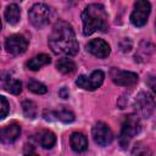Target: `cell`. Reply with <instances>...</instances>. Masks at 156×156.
Listing matches in <instances>:
<instances>
[{
	"label": "cell",
	"instance_id": "obj_13",
	"mask_svg": "<svg viewBox=\"0 0 156 156\" xmlns=\"http://www.w3.org/2000/svg\"><path fill=\"white\" fill-rule=\"evenodd\" d=\"M69 144L73 151L76 152H83L88 149V140L87 136L82 133H73L69 138Z\"/></svg>",
	"mask_w": 156,
	"mask_h": 156
},
{
	"label": "cell",
	"instance_id": "obj_25",
	"mask_svg": "<svg viewBox=\"0 0 156 156\" xmlns=\"http://www.w3.org/2000/svg\"><path fill=\"white\" fill-rule=\"evenodd\" d=\"M24 156H39V155H37V154H35V152H33V151H29V152L24 154Z\"/></svg>",
	"mask_w": 156,
	"mask_h": 156
},
{
	"label": "cell",
	"instance_id": "obj_23",
	"mask_svg": "<svg viewBox=\"0 0 156 156\" xmlns=\"http://www.w3.org/2000/svg\"><path fill=\"white\" fill-rule=\"evenodd\" d=\"M133 156H151V152L147 147H138L134 150Z\"/></svg>",
	"mask_w": 156,
	"mask_h": 156
},
{
	"label": "cell",
	"instance_id": "obj_1",
	"mask_svg": "<svg viewBox=\"0 0 156 156\" xmlns=\"http://www.w3.org/2000/svg\"><path fill=\"white\" fill-rule=\"evenodd\" d=\"M49 46L56 55L74 56L79 50V45L72 26L65 21H58L49 37Z\"/></svg>",
	"mask_w": 156,
	"mask_h": 156
},
{
	"label": "cell",
	"instance_id": "obj_8",
	"mask_svg": "<svg viewBox=\"0 0 156 156\" xmlns=\"http://www.w3.org/2000/svg\"><path fill=\"white\" fill-rule=\"evenodd\" d=\"M110 76L115 84L121 87H130L138 82V74L130 71H122L117 68H112Z\"/></svg>",
	"mask_w": 156,
	"mask_h": 156
},
{
	"label": "cell",
	"instance_id": "obj_16",
	"mask_svg": "<svg viewBox=\"0 0 156 156\" xmlns=\"http://www.w3.org/2000/svg\"><path fill=\"white\" fill-rule=\"evenodd\" d=\"M38 141H39V144H40L44 149H51V147L55 145V143H56V136H55V134H54L52 132H50V130H44V132L40 133Z\"/></svg>",
	"mask_w": 156,
	"mask_h": 156
},
{
	"label": "cell",
	"instance_id": "obj_10",
	"mask_svg": "<svg viewBox=\"0 0 156 156\" xmlns=\"http://www.w3.org/2000/svg\"><path fill=\"white\" fill-rule=\"evenodd\" d=\"M155 107V100L154 96L149 93H140L135 99V108L144 116L149 117Z\"/></svg>",
	"mask_w": 156,
	"mask_h": 156
},
{
	"label": "cell",
	"instance_id": "obj_3",
	"mask_svg": "<svg viewBox=\"0 0 156 156\" xmlns=\"http://www.w3.org/2000/svg\"><path fill=\"white\" fill-rule=\"evenodd\" d=\"M140 132V122L138 116L135 115H128L126 116L123 123H122V129L119 134V144L122 147H127L130 143V140Z\"/></svg>",
	"mask_w": 156,
	"mask_h": 156
},
{
	"label": "cell",
	"instance_id": "obj_5",
	"mask_svg": "<svg viewBox=\"0 0 156 156\" xmlns=\"http://www.w3.org/2000/svg\"><path fill=\"white\" fill-rule=\"evenodd\" d=\"M151 11V5L149 1L139 0L134 4V10L130 15V22L135 27H143L146 24L149 15Z\"/></svg>",
	"mask_w": 156,
	"mask_h": 156
},
{
	"label": "cell",
	"instance_id": "obj_6",
	"mask_svg": "<svg viewBox=\"0 0 156 156\" xmlns=\"http://www.w3.org/2000/svg\"><path fill=\"white\" fill-rule=\"evenodd\" d=\"M91 135H93L94 141L100 146H107L113 140V133L111 128L104 122H98L93 127Z\"/></svg>",
	"mask_w": 156,
	"mask_h": 156
},
{
	"label": "cell",
	"instance_id": "obj_26",
	"mask_svg": "<svg viewBox=\"0 0 156 156\" xmlns=\"http://www.w3.org/2000/svg\"><path fill=\"white\" fill-rule=\"evenodd\" d=\"M0 29H1V21H0Z\"/></svg>",
	"mask_w": 156,
	"mask_h": 156
},
{
	"label": "cell",
	"instance_id": "obj_12",
	"mask_svg": "<svg viewBox=\"0 0 156 156\" xmlns=\"http://www.w3.org/2000/svg\"><path fill=\"white\" fill-rule=\"evenodd\" d=\"M21 134V127L17 123H11L0 129V141L4 144H11Z\"/></svg>",
	"mask_w": 156,
	"mask_h": 156
},
{
	"label": "cell",
	"instance_id": "obj_2",
	"mask_svg": "<svg viewBox=\"0 0 156 156\" xmlns=\"http://www.w3.org/2000/svg\"><path fill=\"white\" fill-rule=\"evenodd\" d=\"M83 33L84 35H90L96 30L106 32L108 28L107 13L101 4L88 5L82 13Z\"/></svg>",
	"mask_w": 156,
	"mask_h": 156
},
{
	"label": "cell",
	"instance_id": "obj_18",
	"mask_svg": "<svg viewBox=\"0 0 156 156\" xmlns=\"http://www.w3.org/2000/svg\"><path fill=\"white\" fill-rule=\"evenodd\" d=\"M4 89L11 94H20L22 91V83L18 79H13V78H9L7 82L4 85Z\"/></svg>",
	"mask_w": 156,
	"mask_h": 156
},
{
	"label": "cell",
	"instance_id": "obj_7",
	"mask_svg": "<svg viewBox=\"0 0 156 156\" xmlns=\"http://www.w3.org/2000/svg\"><path fill=\"white\" fill-rule=\"evenodd\" d=\"M104 78H105L104 72L100 71V69H96V71H94L89 77H87V76H84V74L79 76L78 79L76 80V84H77L79 88H82V89L93 91V90L98 89V88L104 83Z\"/></svg>",
	"mask_w": 156,
	"mask_h": 156
},
{
	"label": "cell",
	"instance_id": "obj_4",
	"mask_svg": "<svg viewBox=\"0 0 156 156\" xmlns=\"http://www.w3.org/2000/svg\"><path fill=\"white\" fill-rule=\"evenodd\" d=\"M30 23L37 28H43L51 21L52 10L45 4H34L28 12Z\"/></svg>",
	"mask_w": 156,
	"mask_h": 156
},
{
	"label": "cell",
	"instance_id": "obj_19",
	"mask_svg": "<svg viewBox=\"0 0 156 156\" xmlns=\"http://www.w3.org/2000/svg\"><path fill=\"white\" fill-rule=\"evenodd\" d=\"M22 108H23V113H24V116H26L27 118L33 119V118L37 116L38 108H37L35 102H33V101H30V100H26V101H23V104H22Z\"/></svg>",
	"mask_w": 156,
	"mask_h": 156
},
{
	"label": "cell",
	"instance_id": "obj_15",
	"mask_svg": "<svg viewBox=\"0 0 156 156\" xmlns=\"http://www.w3.org/2000/svg\"><path fill=\"white\" fill-rule=\"evenodd\" d=\"M21 17V9L17 4H10L5 10V18L10 24H16Z\"/></svg>",
	"mask_w": 156,
	"mask_h": 156
},
{
	"label": "cell",
	"instance_id": "obj_22",
	"mask_svg": "<svg viewBox=\"0 0 156 156\" xmlns=\"http://www.w3.org/2000/svg\"><path fill=\"white\" fill-rule=\"evenodd\" d=\"M10 111V106H9V101L6 100V98L0 95V119L5 118L7 116Z\"/></svg>",
	"mask_w": 156,
	"mask_h": 156
},
{
	"label": "cell",
	"instance_id": "obj_14",
	"mask_svg": "<svg viewBox=\"0 0 156 156\" xmlns=\"http://www.w3.org/2000/svg\"><path fill=\"white\" fill-rule=\"evenodd\" d=\"M50 62H51V58H50L49 55H46V54H40V55H37V56H34L33 58H30V60L26 63V66H27L29 69H32V71H38V69H40L41 67L49 65Z\"/></svg>",
	"mask_w": 156,
	"mask_h": 156
},
{
	"label": "cell",
	"instance_id": "obj_11",
	"mask_svg": "<svg viewBox=\"0 0 156 156\" xmlns=\"http://www.w3.org/2000/svg\"><path fill=\"white\" fill-rule=\"evenodd\" d=\"M87 51L94 55L98 58H105L110 55L111 49L110 45L104 40V39H91L87 44Z\"/></svg>",
	"mask_w": 156,
	"mask_h": 156
},
{
	"label": "cell",
	"instance_id": "obj_17",
	"mask_svg": "<svg viewBox=\"0 0 156 156\" xmlns=\"http://www.w3.org/2000/svg\"><path fill=\"white\" fill-rule=\"evenodd\" d=\"M57 69L63 74H71L76 71V63L71 58H60L56 63Z\"/></svg>",
	"mask_w": 156,
	"mask_h": 156
},
{
	"label": "cell",
	"instance_id": "obj_20",
	"mask_svg": "<svg viewBox=\"0 0 156 156\" xmlns=\"http://www.w3.org/2000/svg\"><path fill=\"white\" fill-rule=\"evenodd\" d=\"M28 89L34 94H45L48 91V88L45 84H43L38 80H34V79L28 82Z\"/></svg>",
	"mask_w": 156,
	"mask_h": 156
},
{
	"label": "cell",
	"instance_id": "obj_24",
	"mask_svg": "<svg viewBox=\"0 0 156 156\" xmlns=\"http://www.w3.org/2000/svg\"><path fill=\"white\" fill-rule=\"evenodd\" d=\"M60 95H61V98L67 99V98H68V90H67L66 88H62V89L60 90Z\"/></svg>",
	"mask_w": 156,
	"mask_h": 156
},
{
	"label": "cell",
	"instance_id": "obj_9",
	"mask_svg": "<svg viewBox=\"0 0 156 156\" xmlns=\"http://www.w3.org/2000/svg\"><path fill=\"white\" fill-rule=\"evenodd\" d=\"M6 50L12 55L23 54L28 48V40L21 34H13L6 39Z\"/></svg>",
	"mask_w": 156,
	"mask_h": 156
},
{
	"label": "cell",
	"instance_id": "obj_21",
	"mask_svg": "<svg viewBox=\"0 0 156 156\" xmlns=\"http://www.w3.org/2000/svg\"><path fill=\"white\" fill-rule=\"evenodd\" d=\"M54 115H55L56 119H60V121H62L65 123H69V122H73L74 121V115L71 111L65 110V108L61 110V111H58V112H55Z\"/></svg>",
	"mask_w": 156,
	"mask_h": 156
}]
</instances>
